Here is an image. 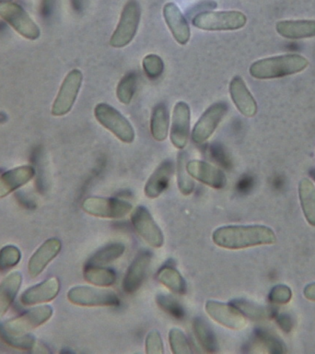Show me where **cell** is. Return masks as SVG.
Listing matches in <instances>:
<instances>
[{
	"mask_svg": "<svg viewBox=\"0 0 315 354\" xmlns=\"http://www.w3.org/2000/svg\"><path fill=\"white\" fill-rule=\"evenodd\" d=\"M215 245L229 250H240L254 246L274 245L276 236L265 225H228L216 229L212 234Z\"/></svg>",
	"mask_w": 315,
	"mask_h": 354,
	"instance_id": "cell-1",
	"label": "cell"
},
{
	"mask_svg": "<svg viewBox=\"0 0 315 354\" xmlns=\"http://www.w3.org/2000/svg\"><path fill=\"white\" fill-rule=\"evenodd\" d=\"M308 66V59L303 55L287 54L256 61L251 64L249 72L257 80L278 79L300 73Z\"/></svg>",
	"mask_w": 315,
	"mask_h": 354,
	"instance_id": "cell-2",
	"label": "cell"
},
{
	"mask_svg": "<svg viewBox=\"0 0 315 354\" xmlns=\"http://www.w3.org/2000/svg\"><path fill=\"white\" fill-rule=\"evenodd\" d=\"M246 22L245 14L238 10L206 11L192 19L193 26L207 32L239 30L245 26Z\"/></svg>",
	"mask_w": 315,
	"mask_h": 354,
	"instance_id": "cell-3",
	"label": "cell"
},
{
	"mask_svg": "<svg viewBox=\"0 0 315 354\" xmlns=\"http://www.w3.org/2000/svg\"><path fill=\"white\" fill-rule=\"evenodd\" d=\"M141 6L137 0H128L122 10L117 26L110 39L111 46L123 48L137 35L141 19Z\"/></svg>",
	"mask_w": 315,
	"mask_h": 354,
	"instance_id": "cell-4",
	"label": "cell"
},
{
	"mask_svg": "<svg viewBox=\"0 0 315 354\" xmlns=\"http://www.w3.org/2000/svg\"><path fill=\"white\" fill-rule=\"evenodd\" d=\"M96 120L124 143H132L135 133L131 123L112 105L101 102L94 109Z\"/></svg>",
	"mask_w": 315,
	"mask_h": 354,
	"instance_id": "cell-5",
	"label": "cell"
},
{
	"mask_svg": "<svg viewBox=\"0 0 315 354\" xmlns=\"http://www.w3.org/2000/svg\"><path fill=\"white\" fill-rule=\"evenodd\" d=\"M52 314H54V309L52 306L33 307L18 317L11 318L10 320L5 321L4 323H0V328L15 336L27 334L46 323L52 317Z\"/></svg>",
	"mask_w": 315,
	"mask_h": 354,
	"instance_id": "cell-6",
	"label": "cell"
},
{
	"mask_svg": "<svg viewBox=\"0 0 315 354\" xmlns=\"http://www.w3.org/2000/svg\"><path fill=\"white\" fill-rule=\"evenodd\" d=\"M68 299L75 306L85 307L115 306L120 304L113 290L90 286H76L68 292Z\"/></svg>",
	"mask_w": 315,
	"mask_h": 354,
	"instance_id": "cell-7",
	"label": "cell"
},
{
	"mask_svg": "<svg viewBox=\"0 0 315 354\" xmlns=\"http://www.w3.org/2000/svg\"><path fill=\"white\" fill-rule=\"evenodd\" d=\"M0 17L24 38L36 40L40 37L37 24L21 6L11 2L0 3Z\"/></svg>",
	"mask_w": 315,
	"mask_h": 354,
	"instance_id": "cell-8",
	"label": "cell"
},
{
	"mask_svg": "<svg viewBox=\"0 0 315 354\" xmlns=\"http://www.w3.org/2000/svg\"><path fill=\"white\" fill-rule=\"evenodd\" d=\"M82 209L88 215L104 218H121L132 212L133 207L129 202L118 198L91 196L86 198Z\"/></svg>",
	"mask_w": 315,
	"mask_h": 354,
	"instance_id": "cell-9",
	"label": "cell"
},
{
	"mask_svg": "<svg viewBox=\"0 0 315 354\" xmlns=\"http://www.w3.org/2000/svg\"><path fill=\"white\" fill-rule=\"evenodd\" d=\"M83 75L79 69H73L66 75L52 104V115L63 116L70 112L79 95Z\"/></svg>",
	"mask_w": 315,
	"mask_h": 354,
	"instance_id": "cell-10",
	"label": "cell"
},
{
	"mask_svg": "<svg viewBox=\"0 0 315 354\" xmlns=\"http://www.w3.org/2000/svg\"><path fill=\"white\" fill-rule=\"evenodd\" d=\"M228 104L224 102H215L200 116L193 127L192 140L196 144L206 142L217 129L218 124L222 121L228 112Z\"/></svg>",
	"mask_w": 315,
	"mask_h": 354,
	"instance_id": "cell-11",
	"label": "cell"
},
{
	"mask_svg": "<svg viewBox=\"0 0 315 354\" xmlns=\"http://www.w3.org/2000/svg\"><path fill=\"white\" fill-rule=\"evenodd\" d=\"M131 223L137 234L151 245L152 248H162L164 236L160 226L154 221L151 212L144 206H138L132 212Z\"/></svg>",
	"mask_w": 315,
	"mask_h": 354,
	"instance_id": "cell-12",
	"label": "cell"
},
{
	"mask_svg": "<svg viewBox=\"0 0 315 354\" xmlns=\"http://www.w3.org/2000/svg\"><path fill=\"white\" fill-rule=\"evenodd\" d=\"M204 309L215 322L227 328L242 330L247 326V320L245 315L231 304L209 300L207 301Z\"/></svg>",
	"mask_w": 315,
	"mask_h": 354,
	"instance_id": "cell-13",
	"label": "cell"
},
{
	"mask_svg": "<svg viewBox=\"0 0 315 354\" xmlns=\"http://www.w3.org/2000/svg\"><path fill=\"white\" fill-rule=\"evenodd\" d=\"M191 110L185 102L174 105L171 122V141L176 149H182L187 145L190 134Z\"/></svg>",
	"mask_w": 315,
	"mask_h": 354,
	"instance_id": "cell-14",
	"label": "cell"
},
{
	"mask_svg": "<svg viewBox=\"0 0 315 354\" xmlns=\"http://www.w3.org/2000/svg\"><path fill=\"white\" fill-rule=\"evenodd\" d=\"M187 170L192 178L216 189H220L227 184L225 174L214 165L203 160H190L187 162Z\"/></svg>",
	"mask_w": 315,
	"mask_h": 354,
	"instance_id": "cell-15",
	"label": "cell"
},
{
	"mask_svg": "<svg viewBox=\"0 0 315 354\" xmlns=\"http://www.w3.org/2000/svg\"><path fill=\"white\" fill-rule=\"evenodd\" d=\"M163 18L175 41L184 46L190 40L191 30L187 17L173 2L166 3L162 10Z\"/></svg>",
	"mask_w": 315,
	"mask_h": 354,
	"instance_id": "cell-16",
	"label": "cell"
},
{
	"mask_svg": "<svg viewBox=\"0 0 315 354\" xmlns=\"http://www.w3.org/2000/svg\"><path fill=\"white\" fill-rule=\"evenodd\" d=\"M62 248V243L57 238H50L41 243L40 248L33 253L28 263V272L32 278L40 275L50 262L57 257Z\"/></svg>",
	"mask_w": 315,
	"mask_h": 354,
	"instance_id": "cell-17",
	"label": "cell"
},
{
	"mask_svg": "<svg viewBox=\"0 0 315 354\" xmlns=\"http://www.w3.org/2000/svg\"><path fill=\"white\" fill-rule=\"evenodd\" d=\"M229 94L237 109L246 118H253L257 113V104L250 93L245 80L240 76H235L229 83Z\"/></svg>",
	"mask_w": 315,
	"mask_h": 354,
	"instance_id": "cell-18",
	"label": "cell"
},
{
	"mask_svg": "<svg viewBox=\"0 0 315 354\" xmlns=\"http://www.w3.org/2000/svg\"><path fill=\"white\" fill-rule=\"evenodd\" d=\"M59 290V279H48L24 290L21 296V301L23 306H35V304L48 303L57 297Z\"/></svg>",
	"mask_w": 315,
	"mask_h": 354,
	"instance_id": "cell-19",
	"label": "cell"
},
{
	"mask_svg": "<svg viewBox=\"0 0 315 354\" xmlns=\"http://www.w3.org/2000/svg\"><path fill=\"white\" fill-rule=\"evenodd\" d=\"M35 176V170L32 166L23 165L11 169L0 176V198H5L23 187Z\"/></svg>",
	"mask_w": 315,
	"mask_h": 354,
	"instance_id": "cell-20",
	"label": "cell"
},
{
	"mask_svg": "<svg viewBox=\"0 0 315 354\" xmlns=\"http://www.w3.org/2000/svg\"><path fill=\"white\" fill-rule=\"evenodd\" d=\"M151 261V254L148 251L141 252L129 266L123 281V288L126 293L137 292L143 283L146 270Z\"/></svg>",
	"mask_w": 315,
	"mask_h": 354,
	"instance_id": "cell-21",
	"label": "cell"
},
{
	"mask_svg": "<svg viewBox=\"0 0 315 354\" xmlns=\"http://www.w3.org/2000/svg\"><path fill=\"white\" fill-rule=\"evenodd\" d=\"M173 174V163L171 160H163L153 174L149 176L145 185V195L149 198H157L167 189Z\"/></svg>",
	"mask_w": 315,
	"mask_h": 354,
	"instance_id": "cell-22",
	"label": "cell"
},
{
	"mask_svg": "<svg viewBox=\"0 0 315 354\" xmlns=\"http://www.w3.org/2000/svg\"><path fill=\"white\" fill-rule=\"evenodd\" d=\"M279 35L287 39H305L315 36V21L314 19H287L276 24Z\"/></svg>",
	"mask_w": 315,
	"mask_h": 354,
	"instance_id": "cell-23",
	"label": "cell"
},
{
	"mask_svg": "<svg viewBox=\"0 0 315 354\" xmlns=\"http://www.w3.org/2000/svg\"><path fill=\"white\" fill-rule=\"evenodd\" d=\"M22 284V275L19 271H13L8 274L0 282V317L8 311L15 300Z\"/></svg>",
	"mask_w": 315,
	"mask_h": 354,
	"instance_id": "cell-24",
	"label": "cell"
},
{
	"mask_svg": "<svg viewBox=\"0 0 315 354\" xmlns=\"http://www.w3.org/2000/svg\"><path fill=\"white\" fill-rule=\"evenodd\" d=\"M298 198L304 217L315 227V185L311 180L303 178L298 184Z\"/></svg>",
	"mask_w": 315,
	"mask_h": 354,
	"instance_id": "cell-25",
	"label": "cell"
},
{
	"mask_svg": "<svg viewBox=\"0 0 315 354\" xmlns=\"http://www.w3.org/2000/svg\"><path fill=\"white\" fill-rule=\"evenodd\" d=\"M170 116L164 104H157L152 111L151 131L152 137L157 141H164L167 138Z\"/></svg>",
	"mask_w": 315,
	"mask_h": 354,
	"instance_id": "cell-26",
	"label": "cell"
},
{
	"mask_svg": "<svg viewBox=\"0 0 315 354\" xmlns=\"http://www.w3.org/2000/svg\"><path fill=\"white\" fill-rule=\"evenodd\" d=\"M83 277L88 283L97 287H111L115 283L116 274L111 268L104 266L85 265Z\"/></svg>",
	"mask_w": 315,
	"mask_h": 354,
	"instance_id": "cell-27",
	"label": "cell"
},
{
	"mask_svg": "<svg viewBox=\"0 0 315 354\" xmlns=\"http://www.w3.org/2000/svg\"><path fill=\"white\" fill-rule=\"evenodd\" d=\"M193 333L199 345L207 353H215L218 351V342L214 332L202 318H195L193 322Z\"/></svg>",
	"mask_w": 315,
	"mask_h": 354,
	"instance_id": "cell-28",
	"label": "cell"
},
{
	"mask_svg": "<svg viewBox=\"0 0 315 354\" xmlns=\"http://www.w3.org/2000/svg\"><path fill=\"white\" fill-rule=\"evenodd\" d=\"M158 279L160 283L168 288L171 292L182 295L187 292V283L181 274L170 266H164L158 272Z\"/></svg>",
	"mask_w": 315,
	"mask_h": 354,
	"instance_id": "cell-29",
	"label": "cell"
},
{
	"mask_svg": "<svg viewBox=\"0 0 315 354\" xmlns=\"http://www.w3.org/2000/svg\"><path fill=\"white\" fill-rule=\"evenodd\" d=\"M126 246L121 243H110L97 251L85 265L105 266L123 256Z\"/></svg>",
	"mask_w": 315,
	"mask_h": 354,
	"instance_id": "cell-30",
	"label": "cell"
},
{
	"mask_svg": "<svg viewBox=\"0 0 315 354\" xmlns=\"http://www.w3.org/2000/svg\"><path fill=\"white\" fill-rule=\"evenodd\" d=\"M232 306L236 307L238 310L245 317L251 318L254 320H264L273 317V310L269 307L260 306V304L251 303L243 299H236L231 301Z\"/></svg>",
	"mask_w": 315,
	"mask_h": 354,
	"instance_id": "cell-31",
	"label": "cell"
},
{
	"mask_svg": "<svg viewBox=\"0 0 315 354\" xmlns=\"http://www.w3.org/2000/svg\"><path fill=\"white\" fill-rule=\"evenodd\" d=\"M187 157L185 152H180L177 157V183L180 192L188 196L195 189V183L187 170Z\"/></svg>",
	"mask_w": 315,
	"mask_h": 354,
	"instance_id": "cell-32",
	"label": "cell"
},
{
	"mask_svg": "<svg viewBox=\"0 0 315 354\" xmlns=\"http://www.w3.org/2000/svg\"><path fill=\"white\" fill-rule=\"evenodd\" d=\"M135 88H137V74L130 72L124 75L116 88V96L119 102L124 104H129L135 95Z\"/></svg>",
	"mask_w": 315,
	"mask_h": 354,
	"instance_id": "cell-33",
	"label": "cell"
},
{
	"mask_svg": "<svg viewBox=\"0 0 315 354\" xmlns=\"http://www.w3.org/2000/svg\"><path fill=\"white\" fill-rule=\"evenodd\" d=\"M0 339L6 344L19 348V350L32 351L35 345L37 344V340L32 335L27 333L15 336V335L8 334L2 328H0Z\"/></svg>",
	"mask_w": 315,
	"mask_h": 354,
	"instance_id": "cell-34",
	"label": "cell"
},
{
	"mask_svg": "<svg viewBox=\"0 0 315 354\" xmlns=\"http://www.w3.org/2000/svg\"><path fill=\"white\" fill-rule=\"evenodd\" d=\"M169 343H170L171 350L174 354L193 353L187 336L178 328L171 329L169 332Z\"/></svg>",
	"mask_w": 315,
	"mask_h": 354,
	"instance_id": "cell-35",
	"label": "cell"
},
{
	"mask_svg": "<svg viewBox=\"0 0 315 354\" xmlns=\"http://www.w3.org/2000/svg\"><path fill=\"white\" fill-rule=\"evenodd\" d=\"M142 66L144 72L151 80L158 79L164 71V62L158 55H146L142 61Z\"/></svg>",
	"mask_w": 315,
	"mask_h": 354,
	"instance_id": "cell-36",
	"label": "cell"
},
{
	"mask_svg": "<svg viewBox=\"0 0 315 354\" xmlns=\"http://www.w3.org/2000/svg\"><path fill=\"white\" fill-rule=\"evenodd\" d=\"M21 259V252L15 245H6L0 250V270L15 267Z\"/></svg>",
	"mask_w": 315,
	"mask_h": 354,
	"instance_id": "cell-37",
	"label": "cell"
},
{
	"mask_svg": "<svg viewBox=\"0 0 315 354\" xmlns=\"http://www.w3.org/2000/svg\"><path fill=\"white\" fill-rule=\"evenodd\" d=\"M158 306L168 313L171 317L176 318V319H182L184 317V310L181 306L178 301L174 300L170 296L159 295L156 297Z\"/></svg>",
	"mask_w": 315,
	"mask_h": 354,
	"instance_id": "cell-38",
	"label": "cell"
},
{
	"mask_svg": "<svg viewBox=\"0 0 315 354\" xmlns=\"http://www.w3.org/2000/svg\"><path fill=\"white\" fill-rule=\"evenodd\" d=\"M256 339L258 344L262 347L267 348L269 353H282L285 351L284 346L281 344V342L267 332L257 331Z\"/></svg>",
	"mask_w": 315,
	"mask_h": 354,
	"instance_id": "cell-39",
	"label": "cell"
},
{
	"mask_svg": "<svg viewBox=\"0 0 315 354\" xmlns=\"http://www.w3.org/2000/svg\"><path fill=\"white\" fill-rule=\"evenodd\" d=\"M292 298V289L287 285L278 284L270 290L268 299L274 304H286Z\"/></svg>",
	"mask_w": 315,
	"mask_h": 354,
	"instance_id": "cell-40",
	"label": "cell"
},
{
	"mask_svg": "<svg viewBox=\"0 0 315 354\" xmlns=\"http://www.w3.org/2000/svg\"><path fill=\"white\" fill-rule=\"evenodd\" d=\"M145 346L148 354L164 353V345L159 331L152 330L146 335Z\"/></svg>",
	"mask_w": 315,
	"mask_h": 354,
	"instance_id": "cell-41",
	"label": "cell"
},
{
	"mask_svg": "<svg viewBox=\"0 0 315 354\" xmlns=\"http://www.w3.org/2000/svg\"><path fill=\"white\" fill-rule=\"evenodd\" d=\"M217 7V3L213 1V0H203V1L196 3L193 8H190L189 10L187 11V16L188 18L192 19L193 17L198 15V14L214 10V8Z\"/></svg>",
	"mask_w": 315,
	"mask_h": 354,
	"instance_id": "cell-42",
	"label": "cell"
},
{
	"mask_svg": "<svg viewBox=\"0 0 315 354\" xmlns=\"http://www.w3.org/2000/svg\"><path fill=\"white\" fill-rule=\"evenodd\" d=\"M212 155L215 157L216 160L220 162V165H223L224 167H227L229 165V160L227 159L225 153H224L223 149H220V147L217 145L212 147Z\"/></svg>",
	"mask_w": 315,
	"mask_h": 354,
	"instance_id": "cell-43",
	"label": "cell"
},
{
	"mask_svg": "<svg viewBox=\"0 0 315 354\" xmlns=\"http://www.w3.org/2000/svg\"><path fill=\"white\" fill-rule=\"evenodd\" d=\"M278 326H280L282 330L285 332H290L293 328V322L292 318L287 317L286 315H278L276 318Z\"/></svg>",
	"mask_w": 315,
	"mask_h": 354,
	"instance_id": "cell-44",
	"label": "cell"
},
{
	"mask_svg": "<svg viewBox=\"0 0 315 354\" xmlns=\"http://www.w3.org/2000/svg\"><path fill=\"white\" fill-rule=\"evenodd\" d=\"M303 295L307 300L315 301V282L308 284L304 288Z\"/></svg>",
	"mask_w": 315,
	"mask_h": 354,
	"instance_id": "cell-45",
	"label": "cell"
},
{
	"mask_svg": "<svg viewBox=\"0 0 315 354\" xmlns=\"http://www.w3.org/2000/svg\"><path fill=\"white\" fill-rule=\"evenodd\" d=\"M11 0H0V3H8L10 2Z\"/></svg>",
	"mask_w": 315,
	"mask_h": 354,
	"instance_id": "cell-46",
	"label": "cell"
},
{
	"mask_svg": "<svg viewBox=\"0 0 315 354\" xmlns=\"http://www.w3.org/2000/svg\"><path fill=\"white\" fill-rule=\"evenodd\" d=\"M314 179H315V174H314Z\"/></svg>",
	"mask_w": 315,
	"mask_h": 354,
	"instance_id": "cell-47",
	"label": "cell"
}]
</instances>
